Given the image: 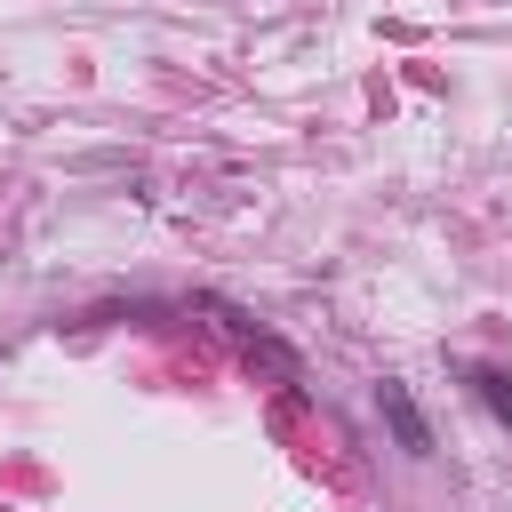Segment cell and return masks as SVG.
I'll return each mask as SVG.
<instances>
[{
	"label": "cell",
	"mask_w": 512,
	"mask_h": 512,
	"mask_svg": "<svg viewBox=\"0 0 512 512\" xmlns=\"http://www.w3.org/2000/svg\"><path fill=\"white\" fill-rule=\"evenodd\" d=\"M480 392H488V400H496V408L512 416V384H504V376H480Z\"/></svg>",
	"instance_id": "obj_2"
},
{
	"label": "cell",
	"mask_w": 512,
	"mask_h": 512,
	"mask_svg": "<svg viewBox=\"0 0 512 512\" xmlns=\"http://www.w3.org/2000/svg\"><path fill=\"white\" fill-rule=\"evenodd\" d=\"M376 408H384V424H392V440H400L408 456L432 448V424H424V408L408 400V384H376Z\"/></svg>",
	"instance_id": "obj_1"
}]
</instances>
